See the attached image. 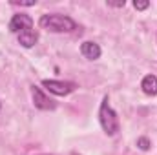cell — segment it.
<instances>
[{
    "instance_id": "30bf717a",
    "label": "cell",
    "mask_w": 157,
    "mask_h": 155,
    "mask_svg": "<svg viewBox=\"0 0 157 155\" xmlns=\"http://www.w3.org/2000/svg\"><path fill=\"white\" fill-rule=\"evenodd\" d=\"M148 6H150V2H137V0L133 2V7H135L137 11H143V9H146Z\"/></svg>"
},
{
    "instance_id": "7a4b0ae2",
    "label": "cell",
    "mask_w": 157,
    "mask_h": 155,
    "mask_svg": "<svg viewBox=\"0 0 157 155\" xmlns=\"http://www.w3.org/2000/svg\"><path fill=\"white\" fill-rule=\"evenodd\" d=\"M99 120H101V126H102V130H104L106 135H115L119 131L117 113L112 110L108 97H104V100H102V104L99 108Z\"/></svg>"
},
{
    "instance_id": "8fae6325",
    "label": "cell",
    "mask_w": 157,
    "mask_h": 155,
    "mask_svg": "<svg viewBox=\"0 0 157 155\" xmlns=\"http://www.w3.org/2000/svg\"><path fill=\"white\" fill-rule=\"evenodd\" d=\"M13 4H17V6H24V7H31V6H35V4H37V0H29V2H20V0H13Z\"/></svg>"
},
{
    "instance_id": "6da1fadb",
    "label": "cell",
    "mask_w": 157,
    "mask_h": 155,
    "mask_svg": "<svg viewBox=\"0 0 157 155\" xmlns=\"http://www.w3.org/2000/svg\"><path fill=\"white\" fill-rule=\"evenodd\" d=\"M39 26L42 29L51 31V33H70V31L77 29V24L73 18H70L66 15H59V13L42 15L39 20Z\"/></svg>"
},
{
    "instance_id": "7c38bea8",
    "label": "cell",
    "mask_w": 157,
    "mask_h": 155,
    "mask_svg": "<svg viewBox=\"0 0 157 155\" xmlns=\"http://www.w3.org/2000/svg\"><path fill=\"white\" fill-rule=\"evenodd\" d=\"M108 6H112V7H124L126 2H124V0H119V2H112V0H108Z\"/></svg>"
},
{
    "instance_id": "8992f818",
    "label": "cell",
    "mask_w": 157,
    "mask_h": 155,
    "mask_svg": "<svg viewBox=\"0 0 157 155\" xmlns=\"http://www.w3.org/2000/svg\"><path fill=\"white\" fill-rule=\"evenodd\" d=\"M80 53H82V57L88 59V60H97V59L101 57V46L88 40V42H84V44L80 46Z\"/></svg>"
},
{
    "instance_id": "ba28073f",
    "label": "cell",
    "mask_w": 157,
    "mask_h": 155,
    "mask_svg": "<svg viewBox=\"0 0 157 155\" xmlns=\"http://www.w3.org/2000/svg\"><path fill=\"white\" fill-rule=\"evenodd\" d=\"M39 40V35L35 31H26V33H20L18 35V44L24 46V47H33Z\"/></svg>"
},
{
    "instance_id": "5b68a950",
    "label": "cell",
    "mask_w": 157,
    "mask_h": 155,
    "mask_svg": "<svg viewBox=\"0 0 157 155\" xmlns=\"http://www.w3.org/2000/svg\"><path fill=\"white\" fill-rule=\"evenodd\" d=\"M31 97H33L35 108H39V110H55V102L48 95H44V91L37 86L31 88Z\"/></svg>"
},
{
    "instance_id": "4fadbf2b",
    "label": "cell",
    "mask_w": 157,
    "mask_h": 155,
    "mask_svg": "<svg viewBox=\"0 0 157 155\" xmlns=\"http://www.w3.org/2000/svg\"><path fill=\"white\" fill-rule=\"evenodd\" d=\"M0 108H2V106H0Z\"/></svg>"
},
{
    "instance_id": "52a82bcc",
    "label": "cell",
    "mask_w": 157,
    "mask_h": 155,
    "mask_svg": "<svg viewBox=\"0 0 157 155\" xmlns=\"http://www.w3.org/2000/svg\"><path fill=\"white\" fill-rule=\"evenodd\" d=\"M141 88L150 97L157 95V77L155 75H146V77L143 78V82H141Z\"/></svg>"
},
{
    "instance_id": "3957f363",
    "label": "cell",
    "mask_w": 157,
    "mask_h": 155,
    "mask_svg": "<svg viewBox=\"0 0 157 155\" xmlns=\"http://www.w3.org/2000/svg\"><path fill=\"white\" fill-rule=\"evenodd\" d=\"M42 86L53 93V95H59V97H64V95H70L71 91H75L77 84L75 82H62V80H42Z\"/></svg>"
},
{
    "instance_id": "9c48e42d",
    "label": "cell",
    "mask_w": 157,
    "mask_h": 155,
    "mask_svg": "<svg viewBox=\"0 0 157 155\" xmlns=\"http://www.w3.org/2000/svg\"><path fill=\"white\" fill-rule=\"evenodd\" d=\"M150 141H148V137H139L137 139V148L139 150H143V152H146V150H150Z\"/></svg>"
},
{
    "instance_id": "277c9868",
    "label": "cell",
    "mask_w": 157,
    "mask_h": 155,
    "mask_svg": "<svg viewBox=\"0 0 157 155\" xmlns=\"http://www.w3.org/2000/svg\"><path fill=\"white\" fill-rule=\"evenodd\" d=\"M9 29L17 35L26 33V31H33V18L29 15H24V13L13 15V18L9 20Z\"/></svg>"
}]
</instances>
